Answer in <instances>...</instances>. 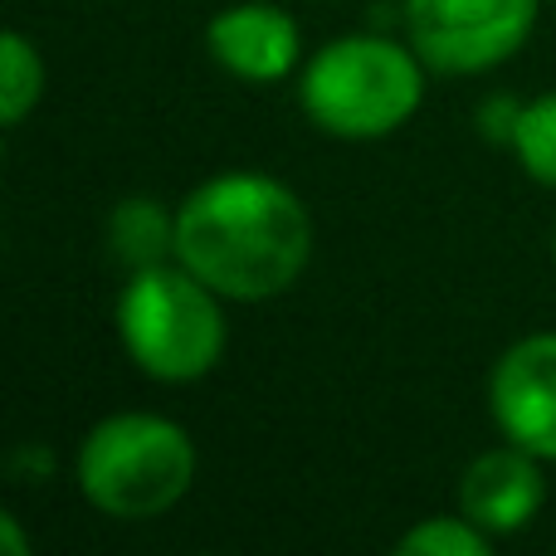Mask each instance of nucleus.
<instances>
[{
  "label": "nucleus",
  "instance_id": "3",
  "mask_svg": "<svg viewBox=\"0 0 556 556\" xmlns=\"http://www.w3.org/2000/svg\"><path fill=\"white\" fill-rule=\"evenodd\" d=\"M191 483L195 444L162 415H108L78 450V489L108 518H162L191 493Z\"/></svg>",
  "mask_w": 556,
  "mask_h": 556
},
{
  "label": "nucleus",
  "instance_id": "9",
  "mask_svg": "<svg viewBox=\"0 0 556 556\" xmlns=\"http://www.w3.org/2000/svg\"><path fill=\"white\" fill-rule=\"evenodd\" d=\"M108 240H113V254L127 264V269H152V264H166V254H176V220H166L162 205L152 201H123L108 220Z\"/></svg>",
  "mask_w": 556,
  "mask_h": 556
},
{
  "label": "nucleus",
  "instance_id": "7",
  "mask_svg": "<svg viewBox=\"0 0 556 556\" xmlns=\"http://www.w3.org/2000/svg\"><path fill=\"white\" fill-rule=\"evenodd\" d=\"M542 498H547V479L538 469V454L513 440L503 450L479 454L459 483V513L469 522H479L489 538L522 532L538 518Z\"/></svg>",
  "mask_w": 556,
  "mask_h": 556
},
{
  "label": "nucleus",
  "instance_id": "2",
  "mask_svg": "<svg viewBox=\"0 0 556 556\" xmlns=\"http://www.w3.org/2000/svg\"><path fill=\"white\" fill-rule=\"evenodd\" d=\"M425 98V59L381 35H346L313 54L298 84L303 113L327 137L371 142L410 123Z\"/></svg>",
  "mask_w": 556,
  "mask_h": 556
},
{
  "label": "nucleus",
  "instance_id": "8",
  "mask_svg": "<svg viewBox=\"0 0 556 556\" xmlns=\"http://www.w3.org/2000/svg\"><path fill=\"white\" fill-rule=\"evenodd\" d=\"M205 45H211L215 64L230 68L235 78H250V84H274L303 54L293 15L264 5V0L220 10L211 20V29H205Z\"/></svg>",
  "mask_w": 556,
  "mask_h": 556
},
{
  "label": "nucleus",
  "instance_id": "10",
  "mask_svg": "<svg viewBox=\"0 0 556 556\" xmlns=\"http://www.w3.org/2000/svg\"><path fill=\"white\" fill-rule=\"evenodd\" d=\"M45 93V59L20 29L0 35V123L20 127Z\"/></svg>",
  "mask_w": 556,
  "mask_h": 556
},
{
  "label": "nucleus",
  "instance_id": "12",
  "mask_svg": "<svg viewBox=\"0 0 556 556\" xmlns=\"http://www.w3.org/2000/svg\"><path fill=\"white\" fill-rule=\"evenodd\" d=\"M489 532L479 522L459 518H425L420 528H410L401 538V552L405 556H489Z\"/></svg>",
  "mask_w": 556,
  "mask_h": 556
},
{
  "label": "nucleus",
  "instance_id": "13",
  "mask_svg": "<svg viewBox=\"0 0 556 556\" xmlns=\"http://www.w3.org/2000/svg\"><path fill=\"white\" fill-rule=\"evenodd\" d=\"M518 117H522V108L518 103H508V98H493L489 108H483V132L493 137V142H513V132H518Z\"/></svg>",
  "mask_w": 556,
  "mask_h": 556
},
{
  "label": "nucleus",
  "instance_id": "4",
  "mask_svg": "<svg viewBox=\"0 0 556 556\" xmlns=\"http://www.w3.org/2000/svg\"><path fill=\"white\" fill-rule=\"evenodd\" d=\"M215 288L186 264L137 269L117 298V332L123 346L156 381H201L225 356V313Z\"/></svg>",
  "mask_w": 556,
  "mask_h": 556
},
{
  "label": "nucleus",
  "instance_id": "6",
  "mask_svg": "<svg viewBox=\"0 0 556 556\" xmlns=\"http://www.w3.org/2000/svg\"><path fill=\"white\" fill-rule=\"evenodd\" d=\"M498 430L538 459H556V332L522 337L498 356L489 381Z\"/></svg>",
  "mask_w": 556,
  "mask_h": 556
},
{
  "label": "nucleus",
  "instance_id": "5",
  "mask_svg": "<svg viewBox=\"0 0 556 556\" xmlns=\"http://www.w3.org/2000/svg\"><path fill=\"white\" fill-rule=\"evenodd\" d=\"M538 25V0H405L410 49L434 74H483Z\"/></svg>",
  "mask_w": 556,
  "mask_h": 556
},
{
  "label": "nucleus",
  "instance_id": "14",
  "mask_svg": "<svg viewBox=\"0 0 556 556\" xmlns=\"http://www.w3.org/2000/svg\"><path fill=\"white\" fill-rule=\"evenodd\" d=\"M0 542H5V552L10 556H25L29 547H25V538H20V528H15V518L10 513H0Z\"/></svg>",
  "mask_w": 556,
  "mask_h": 556
},
{
  "label": "nucleus",
  "instance_id": "1",
  "mask_svg": "<svg viewBox=\"0 0 556 556\" xmlns=\"http://www.w3.org/2000/svg\"><path fill=\"white\" fill-rule=\"evenodd\" d=\"M313 260V220L283 181L230 172L195 186L176 211V264L235 303H264Z\"/></svg>",
  "mask_w": 556,
  "mask_h": 556
},
{
  "label": "nucleus",
  "instance_id": "15",
  "mask_svg": "<svg viewBox=\"0 0 556 556\" xmlns=\"http://www.w3.org/2000/svg\"><path fill=\"white\" fill-rule=\"evenodd\" d=\"M552 254H556V235H552Z\"/></svg>",
  "mask_w": 556,
  "mask_h": 556
},
{
  "label": "nucleus",
  "instance_id": "11",
  "mask_svg": "<svg viewBox=\"0 0 556 556\" xmlns=\"http://www.w3.org/2000/svg\"><path fill=\"white\" fill-rule=\"evenodd\" d=\"M513 152L528 166L532 181L556 186V93L522 108L518 132H513Z\"/></svg>",
  "mask_w": 556,
  "mask_h": 556
}]
</instances>
